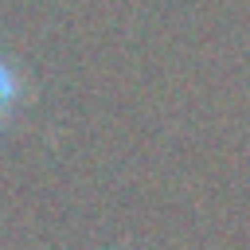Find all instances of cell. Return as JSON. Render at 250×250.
<instances>
[{
	"label": "cell",
	"mask_w": 250,
	"mask_h": 250,
	"mask_svg": "<svg viewBox=\"0 0 250 250\" xmlns=\"http://www.w3.org/2000/svg\"><path fill=\"white\" fill-rule=\"evenodd\" d=\"M12 102H16V78H12V70L0 62V117L12 109Z\"/></svg>",
	"instance_id": "6da1fadb"
}]
</instances>
